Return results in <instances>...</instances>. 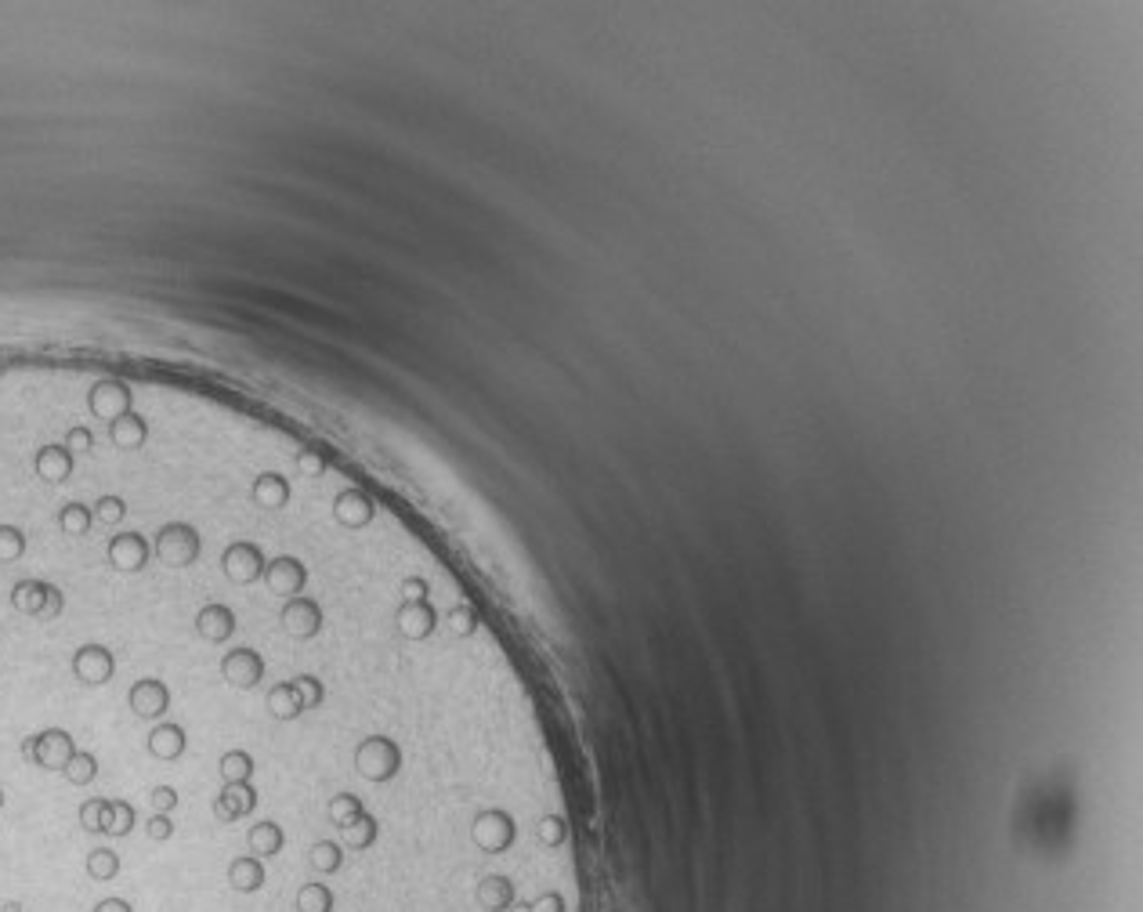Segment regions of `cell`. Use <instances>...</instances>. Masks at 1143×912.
Here are the masks:
<instances>
[{"mask_svg": "<svg viewBox=\"0 0 1143 912\" xmlns=\"http://www.w3.org/2000/svg\"><path fill=\"white\" fill-rule=\"evenodd\" d=\"M199 551H203V540L189 522H167L152 536V554L167 569H189L199 561Z\"/></svg>", "mask_w": 1143, "mask_h": 912, "instance_id": "1", "label": "cell"}, {"mask_svg": "<svg viewBox=\"0 0 1143 912\" xmlns=\"http://www.w3.org/2000/svg\"><path fill=\"white\" fill-rule=\"evenodd\" d=\"M76 753V739L66 728H44L22 742V757L40 771H66L69 757Z\"/></svg>", "mask_w": 1143, "mask_h": 912, "instance_id": "2", "label": "cell"}, {"mask_svg": "<svg viewBox=\"0 0 1143 912\" xmlns=\"http://www.w3.org/2000/svg\"><path fill=\"white\" fill-rule=\"evenodd\" d=\"M402 768V750L384 735H369L355 746V771L366 782H388Z\"/></svg>", "mask_w": 1143, "mask_h": 912, "instance_id": "3", "label": "cell"}, {"mask_svg": "<svg viewBox=\"0 0 1143 912\" xmlns=\"http://www.w3.org/2000/svg\"><path fill=\"white\" fill-rule=\"evenodd\" d=\"M11 608H19L22 616L58 619L66 608V594L48 580H19L11 587Z\"/></svg>", "mask_w": 1143, "mask_h": 912, "instance_id": "4", "label": "cell"}, {"mask_svg": "<svg viewBox=\"0 0 1143 912\" xmlns=\"http://www.w3.org/2000/svg\"><path fill=\"white\" fill-rule=\"evenodd\" d=\"M265 551L257 547L254 540H236L228 543L225 554H221V569H225L228 583H236V587H250V583H257L261 576H265Z\"/></svg>", "mask_w": 1143, "mask_h": 912, "instance_id": "5", "label": "cell"}, {"mask_svg": "<svg viewBox=\"0 0 1143 912\" xmlns=\"http://www.w3.org/2000/svg\"><path fill=\"white\" fill-rule=\"evenodd\" d=\"M514 836H518V829H514V818L507 815V811H500V808L478 811V815H474V822H471V840L482 847L485 855H503V851L514 844Z\"/></svg>", "mask_w": 1143, "mask_h": 912, "instance_id": "6", "label": "cell"}, {"mask_svg": "<svg viewBox=\"0 0 1143 912\" xmlns=\"http://www.w3.org/2000/svg\"><path fill=\"white\" fill-rule=\"evenodd\" d=\"M87 409H91L98 420H109V424H113L116 417H123V413H131L134 409L131 384H127V380H116V377L95 380L91 391H87Z\"/></svg>", "mask_w": 1143, "mask_h": 912, "instance_id": "7", "label": "cell"}, {"mask_svg": "<svg viewBox=\"0 0 1143 912\" xmlns=\"http://www.w3.org/2000/svg\"><path fill=\"white\" fill-rule=\"evenodd\" d=\"M265 587L268 594H275V598H297V594H304V583H308V569H304L301 558H293V554H275V558H268L265 565Z\"/></svg>", "mask_w": 1143, "mask_h": 912, "instance_id": "8", "label": "cell"}, {"mask_svg": "<svg viewBox=\"0 0 1143 912\" xmlns=\"http://www.w3.org/2000/svg\"><path fill=\"white\" fill-rule=\"evenodd\" d=\"M221 677L232 688H239V692H250V688L265 681V659H261L257 648L239 645L232 652H225V659H221Z\"/></svg>", "mask_w": 1143, "mask_h": 912, "instance_id": "9", "label": "cell"}, {"mask_svg": "<svg viewBox=\"0 0 1143 912\" xmlns=\"http://www.w3.org/2000/svg\"><path fill=\"white\" fill-rule=\"evenodd\" d=\"M127 703H131L134 717H142V721H163L167 710H171V688H167L160 677H142V681L131 684Z\"/></svg>", "mask_w": 1143, "mask_h": 912, "instance_id": "10", "label": "cell"}, {"mask_svg": "<svg viewBox=\"0 0 1143 912\" xmlns=\"http://www.w3.org/2000/svg\"><path fill=\"white\" fill-rule=\"evenodd\" d=\"M73 674L80 684H91V688H98V684H109L116 674V659L113 652L105 645H80L73 652Z\"/></svg>", "mask_w": 1143, "mask_h": 912, "instance_id": "11", "label": "cell"}, {"mask_svg": "<svg viewBox=\"0 0 1143 912\" xmlns=\"http://www.w3.org/2000/svg\"><path fill=\"white\" fill-rule=\"evenodd\" d=\"M279 619H283V630L290 637H297V641H308V637H315L322 630V605L315 598H304V594H297V598H290L283 605V612H279Z\"/></svg>", "mask_w": 1143, "mask_h": 912, "instance_id": "12", "label": "cell"}, {"mask_svg": "<svg viewBox=\"0 0 1143 912\" xmlns=\"http://www.w3.org/2000/svg\"><path fill=\"white\" fill-rule=\"evenodd\" d=\"M105 554H109V565L116 572H142L152 558V543L145 540L142 532H120V536L109 540Z\"/></svg>", "mask_w": 1143, "mask_h": 912, "instance_id": "13", "label": "cell"}, {"mask_svg": "<svg viewBox=\"0 0 1143 912\" xmlns=\"http://www.w3.org/2000/svg\"><path fill=\"white\" fill-rule=\"evenodd\" d=\"M257 811V789L250 782H228L214 797V818L218 822H239Z\"/></svg>", "mask_w": 1143, "mask_h": 912, "instance_id": "14", "label": "cell"}, {"mask_svg": "<svg viewBox=\"0 0 1143 912\" xmlns=\"http://www.w3.org/2000/svg\"><path fill=\"white\" fill-rule=\"evenodd\" d=\"M333 518L344 529H366L377 518V507H373V500L362 489H344V493L333 496Z\"/></svg>", "mask_w": 1143, "mask_h": 912, "instance_id": "15", "label": "cell"}, {"mask_svg": "<svg viewBox=\"0 0 1143 912\" xmlns=\"http://www.w3.org/2000/svg\"><path fill=\"white\" fill-rule=\"evenodd\" d=\"M196 634L210 645H225L228 637L236 634V612L221 601H210L196 612Z\"/></svg>", "mask_w": 1143, "mask_h": 912, "instance_id": "16", "label": "cell"}, {"mask_svg": "<svg viewBox=\"0 0 1143 912\" xmlns=\"http://www.w3.org/2000/svg\"><path fill=\"white\" fill-rule=\"evenodd\" d=\"M398 634L409 637V641H424V637L435 634L438 627V612L431 608V601H402V608H398Z\"/></svg>", "mask_w": 1143, "mask_h": 912, "instance_id": "17", "label": "cell"}, {"mask_svg": "<svg viewBox=\"0 0 1143 912\" xmlns=\"http://www.w3.org/2000/svg\"><path fill=\"white\" fill-rule=\"evenodd\" d=\"M145 746H149V753L156 760H167V764H171V760H178L181 753H185V746H189V735H185V728H181V724L160 721L149 732V742H145Z\"/></svg>", "mask_w": 1143, "mask_h": 912, "instance_id": "18", "label": "cell"}, {"mask_svg": "<svg viewBox=\"0 0 1143 912\" xmlns=\"http://www.w3.org/2000/svg\"><path fill=\"white\" fill-rule=\"evenodd\" d=\"M33 467H37V475L44 478V482H66L69 475H73V453H69L66 446H58V442H51V446H40L37 456H33Z\"/></svg>", "mask_w": 1143, "mask_h": 912, "instance_id": "19", "label": "cell"}, {"mask_svg": "<svg viewBox=\"0 0 1143 912\" xmlns=\"http://www.w3.org/2000/svg\"><path fill=\"white\" fill-rule=\"evenodd\" d=\"M250 496H254V504L265 507V511H283V507L290 504V482H286L279 471H265V475L254 478Z\"/></svg>", "mask_w": 1143, "mask_h": 912, "instance_id": "20", "label": "cell"}, {"mask_svg": "<svg viewBox=\"0 0 1143 912\" xmlns=\"http://www.w3.org/2000/svg\"><path fill=\"white\" fill-rule=\"evenodd\" d=\"M286 844V833L279 822H272V818H265V822H254L250 826V833H246V847H250V855L261 858V862H268V858H275L279 851H283Z\"/></svg>", "mask_w": 1143, "mask_h": 912, "instance_id": "21", "label": "cell"}, {"mask_svg": "<svg viewBox=\"0 0 1143 912\" xmlns=\"http://www.w3.org/2000/svg\"><path fill=\"white\" fill-rule=\"evenodd\" d=\"M265 710L272 713L275 721H297L304 713L301 692H297V681H279L268 688L265 695Z\"/></svg>", "mask_w": 1143, "mask_h": 912, "instance_id": "22", "label": "cell"}, {"mask_svg": "<svg viewBox=\"0 0 1143 912\" xmlns=\"http://www.w3.org/2000/svg\"><path fill=\"white\" fill-rule=\"evenodd\" d=\"M265 862L254 855H239L232 858V865H228V884H232V891L239 894H257L261 887H265Z\"/></svg>", "mask_w": 1143, "mask_h": 912, "instance_id": "23", "label": "cell"}, {"mask_svg": "<svg viewBox=\"0 0 1143 912\" xmlns=\"http://www.w3.org/2000/svg\"><path fill=\"white\" fill-rule=\"evenodd\" d=\"M145 438H149V424H145V417H138L134 409L109 424V442H113L116 449H142Z\"/></svg>", "mask_w": 1143, "mask_h": 912, "instance_id": "24", "label": "cell"}, {"mask_svg": "<svg viewBox=\"0 0 1143 912\" xmlns=\"http://www.w3.org/2000/svg\"><path fill=\"white\" fill-rule=\"evenodd\" d=\"M474 898H478V905L485 912H507L514 905V884L507 876H485L478 891H474Z\"/></svg>", "mask_w": 1143, "mask_h": 912, "instance_id": "25", "label": "cell"}, {"mask_svg": "<svg viewBox=\"0 0 1143 912\" xmlns=\"http://www.w3.org/2000/svg\"><path fill=\"white\" fill-rule=\"evenodd\" d=\"M341 833H344V847H351V851H366V847L377 844V833H380V829H377V818L362 811L359 818H351V822L341 829Z\"/></svg>", "mask_w": 1143, "mask_h": 912, "instance_id": "26", "label": "cell"}, {"mask_svg": "<svg viewBox=\"0 0 1143 912\" xmlns=\"http://www.w3.org/2000/svg\"><path fill=\"white\" fill-rule=\"evenodd\" d=\"M84 869H87V876H91V880H98V884H109V880H116V876H120L123 862H120V855H116L113 847H95V851L87 855Z\"/></svg>", "mask_w": 1143, "mask_h": 912, "instance_id": "27", "label": "cell"}, {"mask_svg": "<svg viewBox=\"0 0 1143 912\" xmlns=\"http://www.w3.org/2000/svg\"><path fill=\"white\" fill-rule=\"evenodd\" d=\"M218 771H221V782H250L254 779V757L246 750H228L221 753L218 760Z\"/></svg>", "mask_w": 1143, "mask_h": 912, "instance_id": "28", "label": "cell"}, {"mask_svg": "<svg viewBox=\"0 0 1143 912\" xmlns=\"http://www.w3.org/2000/svg\"><path fill=\"white\" fill-rule=\"evenodd\" d=\"M91 525H95V514H91L87 504H76L73 500V504L58 507V529L66 532V536H87Z\"/></svg>", "mask_w": 1143, "mask_h": 912, "instance_id": "29", "label": "cell"}, {"mask_svg": "<svg viewBox=\"0 0 1143 912\" xmlns=\"http://www.w3.org/2000/svg\"><path fill=\"white\" fill-rule=\"evenodd\" d=\"M62 775H66L69 786H91L98 779V757L91 750H76Z\"/></svg>", "mask_w": 1143, "mask_h": 912, "instance_id": "30", "label": "cell"}, {"mask_svg": "<svg viewBox=\"0 0 1143 912\" xmlns=\"http://www.w3.org/2000/svg\"><path fill=\"white\" fill-rule=\"evenodd\" d=\"M308 865H312L319 876H333L344 865L341 844H333V840H319V844L312 847V855H308Z\"/></svg>", "mask_w": 1143, "mask_h": 912, "instance_id": "31", "label": "cell"}, {"mask_svg": "<svg viewBox=\"0 0 1143 912\" xmlns=\"http://www.w3.org/2000/svg\"><path fill=\"white\" fill-rule=\"evenodd\" d=\"M134 822H138V811H134V804H127V800H109L105 836H116V840H123V836L134 829Z\"/></svg>", "mask_w": 1143, "mask_h": 912, "instance_id": "32", "label": "cell"}, {"mask_svg": "<svg viewBox=\"0 0 1143 912\" xmlns=\"http://www.w3.org/2000/svg\"><path fill=\"white\" fill-rule=\"evenodd\" d=\"M297 912H333V891L326 884H304L297 891V902H293Z\"/></svg>", "mask_w": 1143, "mask_h": 912, "instance_id": "33", "label": "cell"}, {"mask_svg": "<svg viewBox=\"0 0 1143 912\" xmlns=\"http://www.w3.org/2000/svg\"><path fill=\"white\" fill-rule=\"evenodd\" d=\"M26 554V532L19 525H0V565H11Z\"/></svg>", "mask_w": 1143, "mask_h": 912, "instance_id": "34", "label": "cell"}, {"mask_svg": "<svg viewBox=\"0 0 1143 912\" xmlns=\"http://www.w3.org/2000/svg\"><path fill=\"white\" fill-rule=\"evenodd\" d=\"M91 514H95V522H102V525H120L123 518H127V500H123V496L105 493L95 500Z\"/></svg>", "mask_w": 1143, "mask_h": 912, "instance_id": "35", "label": "cell"}, {"mask_svg": "<svg viewBox=\"0 0 1143 912\" xmlns=\"http://www.w3.org/2000/svg\"><path fill=\"white\" fill-rule=\"evenodd\" d=\"M326 815H330V822L337 829H344L351 822V818L362 815V800L351 797V793H337V797L330 800V808H326Z\"/></svg>", "mask_w": 1143, "mask_h": 912, "instance_id": "36", "label": "cell"}, {"mask_svg": "<svg viewBox=\"0 0 1143 912\" xmlns=\"http://www.w3.org/2000/svg\"><path fill=\"white\" fill-rule=\"evenodd\" d=\"M105 818H109V800L105 797H91L80 804V826L87 833H105Z\"/></svg>", "mask_w": 1143, "mask_h": 912, "instance_id": "37", "label": "cell"}, {"mask_svg": "<svg viewBox=\"0 0 1143 912\" xmlns=\"http://www.w3.org/2000/svg\"><path fill=\"white\" fill-rule=\"evenodd\" d=\"M445 623H449V630L460 637H471L474 630H478V616L471 612V605H456L445 612Z\"/></svg>", "mask_w": 1143, "mask_h": 912, "instance_id": "38", "label": "cell"}, {"mask_svg": "<svg viewBox=\"0 0 1143 912\" xmlns=\"http://www.w3.org/2000/svg\"><path fill=\"white\" fill-rule=\"evenodd\" d=\"M293 681H297V692H301L304 710H315V706H319L322 699H326V688H322L319 677H312V674H297V677H293Z\"/></svg>", "mask_w": 1143, "mask_h": 912, "instance_id": "39", "label": "cell"}, {"mask_svg": "<svg viewBox=\"0 0 1143 912\" xmlns=\"http://www.w3.org/2000/svg\"><path fill=\"white\" fill-rule=\"evenodd\" d=\"M149 804H152V811H156V815H171V811L181 804V797H178V789H174V786H152Z\"/></svg>", "mask_w": 1143, "mask_h": 912, "instance_id": "40", "label": "cell"}, {"mask_svg": "<svg viewBox=\"0 0 1143 912\" xmlns=\"http://www.w3.org/2000/svg\"><path fill=\"white\" fill-rule=\"evenodd\" d=\"M539 840H543L547 847L565 844V818H558V815L539 818Z\"/></svg>", "mask_w": 1143, "mask_h": 912, "instance_id": "41", "label": "cell"}, {"mask_svg": "<svg viewBox=\"0 0 1143 912\" xmlns=\"http://www.w3.org/2000/svg\"><path fill=\"white\" fill-rule=\"evenodd\" d=\"M62 446H66L69 453H87V449H95V435H91V428L76 424V428L66 431V442H62Z\"/></svg>", "mask_w": 1143, "mask_h": 912, "instance_id": "42", "label": "cell"}, {"mask_svg": "<svg viewBox=\"0 0 1143 912\" xmlns=\"http://www.w3.org/2000/svg\"><path fill=\"white\" fill-rule=\"evenodd\" d=\"M297 471L308 478L322 475V471H326V456H322L319 449H301V453H297Z\"/></svg>", "mask_w": 1143, "mask_h": 912, "instance_id": "43", "label": "cell"}, {"mask_svg": "<svg viewBox=\"0 0 1143 912\" xmlns=\"http://www.w3.org/2000/svg\"><path fill=\"white\" fill-rule=\"evenodd\" d=\"M145 833H149V840H156V844H163V840H171V836H174V822H171V815H156V811H152L149 822H145Z\"/></svg>", "mask_w": 1143, "mask_h": 912, "instance_id": "44", "label": "cell"}, {"mask_svg": "<svg viewBox=\"0 0 1143 912\" xmlns=\"http://www.w3.org/2000/svg\"><path fill=\"white\" fill-rule=\"evenodd\" d=\"M525 912H565V898H561L558 891H550V894H539L536 902H532V905H525Z\"/></svg>", "mask_w": 1143, "mask_h": 912, "instance_id": "45", "label": "cell"}, {"mask_svg": "<svg viewBox=\"0 0 1143 912\" xmlns=\"http://www.w3.org/2000/svg\"><path fill=\"white\" fill-rule=\"evenodd\" d=\"M91 912H134V905L127 902V898H116V894H109V898H102V902H98Z\"/></svg>", "mask_w": 1143, "mask_h": 912, "instance_id": "46", "label": "cell"}, {"mask_svg": "<svg viewBox=\"0 0 1143 912\" xmlns=\"http://www.w3.org/2000/svg\"><path fill=\"white\" fill-rule=\"evenodd\" d=\"M4 800H8V797H4V786H0V808H4Z\"/></svg>", "mask_w": 1143, "mask_h": 912, "instance_id": "47", "label": "cell"}, {"mask_svg": "<svg viewBox=\"0 0 1143 912\" xmlns=\"http://www.w3.org/2000/svg\"><path fill=\"white\" fill-rule=\"evenodd\" d=\"M0 373H4V370H0Z\"/></svg>", "mask_w": 1143, "mask_h": 912, "instance_id": "48", "label": "cell"}, {"mask_svg": "<svg viewBox=\"0 0 1143 912\" xmlns=\"http://www.w3.org/2000/svg\"><path fill=\"white\" fill-rule=\"evenodd\" d=\"M0 912H4V909H0Z\"/></svg>", "mask_w": 1143, "mask_h": 912, "instance_id": "49", "label": "cell"}]
</instances>
